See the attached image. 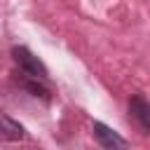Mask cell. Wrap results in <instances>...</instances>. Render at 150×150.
<instances>
[{
  "label": "cell",
  "mask_w": 150,
  "mask_h": 150,
  "mask_svg": "<svg viewBox=\"0 0 150 150\" xmlns=\"http://www.w3.org/2000/svg\"><path fill=\"white\" fill-rule=\"evenodd\" d=\"M12 56H14V63L19 66V70H21L23 75L40 77V80H47V77H49L47 66H45L28 47H14V49H12Z\"/></svg>",
  "instance_id": "6da1fadb"
},
{
  "label": "cell",
  "mask_w": 150,
  "mask_h": 150,
  "mask_svg": "<svg viewBox=\"0 0 150 150\" xmlns=\"http://www.w3.org/2000/svg\"><path fill=\"white\" fill-rule=\"evenodd\" d=\"M94 136H96V141H98L103 148H108V150H115V148H124V145H127V141H124L120 134H115L110 127H105L103 122H94Z\"/></svg>",
  "instance_id": "7a4b0ae2"
},
{
  "label": "cell",
  "mask_w": 150,
  "mask_h": 150,
  "mask_svg": "<svg viewBox=\"0 0 150 150\" xmlns=\"http://www.w3.org/2000/svg\"><path fill=\"white\" fill-rule=\"evenodd\" d=\"M129 110H131V117L138 122V127L148 134V131H150V105H148V101H145L141 94H136V96L129 101Z\"/></svg>",
  "instance_id": "3957f363"
},
{
  "label": "cell",
  "mask_w": 150,
  "mask_h": 150,
  "mask_svg": "<svg viewBox=\"0 0 150 150\" xmlns=\"http://www.w3.org/2000/svg\"><path fill=\"white\" fill-rule=\"evenodd\" d=\"M0 138L2 141H23L26 129L16 120H12L7 112H0Z\"/></svg>",
  "instance_id": "277c9868"
},
{
  "label": "cell",
  "mask_w": 150,
  "mask_h": 150,
  "mask_svg": "<svg viewBox=\"0 0 150 150\" xmlns=\"http://www.w3.org/2000/svg\"><path fill=\"white\" fill-rule=\"evenodd\" d=\"M21 87H23L30 96H35V98H42V101H49V98H52V96H49V87H47L45 80H40V77L23 75V77H21Z\"/></svg>",
  "instance_id": "5b68a950"
}]
</instances>
